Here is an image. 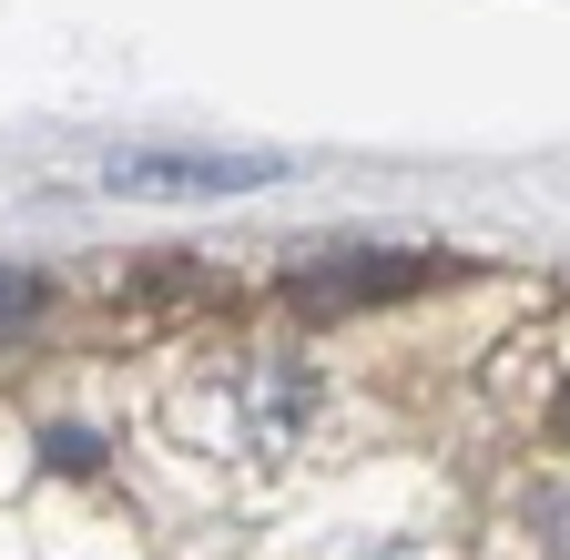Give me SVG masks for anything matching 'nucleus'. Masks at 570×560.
Returning a JSON list of instances; mask_svg holds the SVG:
<instances>
[{"mask_svg":"<svg viewBox=\"0 0 570 560\" xmlns=\"http://www.w3.org/2000/svg\"><path fill=\"white\" fill-rule=\"evenodd\" d=\"M439 255H316L296 265L285 286H296L306 316H336V306H387V296H417V286H439Z\"/></svg>","mask_w":570,"mask_h":560,"instance_id":"obj_1","label":"nucleus"},{"mask_svg":"<svg viewBox=\"0 0 570 560\" xmlns=\"http://www.w3.org/2000/svg\"><path fill=\"white\" fill-rule=\"evenodd\" d=\"M122 194H255V184H275L285 164L275 154H112L102 164Z\"/></svg>","mask_w":570,"mask_h":560,"instance_id":"obj_2","label":"nucleus"},{"mask_svg":"<svg viewBox=\"0 0 570 560\" xmlns=\"http://www.w3.org/2000/svg\"><path fill=\"white\" fill-rule=\"evenodd\" d=\"M31 306H41V275H11V265H0V336H11Z\"/></svg>","mask_w":570,"mask_h":560,"instance_id":"obj_3","label":"nucleus"},{"mask_svg":"<svg viewBox=\"0 0 570 560\" xmlns=\"http://www.w3.org/2000/svg\"><path fill=\"white\" fill-rule=\"evenodd\" d=\"M540 510H560V520H570V500H540ZM560 540H570V530H560Z\"/></svg>","mask_w":570,"mask_h":560,"instance_id":"obj_4","label":"nucleus"}]
</instances>
